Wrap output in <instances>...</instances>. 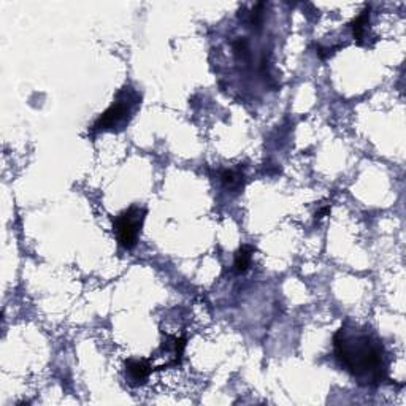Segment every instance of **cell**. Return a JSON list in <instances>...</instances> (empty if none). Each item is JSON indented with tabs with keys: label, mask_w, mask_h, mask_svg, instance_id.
I'll return each mask as SVG.
<instances>
[{
	"label": "cell",
	"mask_w": 406,
	"mask_h": 406,
	"mask_svg": "<svg viewBox=\"0 0 406 406\" xmlns=\"http://www.w3.org/2000/svg\"><path fill=\"white\" fill-rule=\"evenodd\" d=\"M335 359L364 386H378L387 379V353L372 330L343 326L334 335Z\"/></svg>",
	"instance_id": "1"
},
{
	"label": "cell",
	"mask_w": 406,
	"mask_h": 406,
	"mask_svg": "<svg viewBox=\"0 0 406 406\" xmlns=\"http://www.w3.org/2000/svg\"><path fill=\"white\" fill-rule=\"evenodd\" d=\"M140 103L139 94L132 89H122L118 99L94 122V132H118L132 120L137 105Z\"/></svg>",
	"instance_id": "2"
},
{
	"label": "cell",
	"mask_w": 406,
	"mask_h": 406,
	"mask_svg": "<svg viewBox=\"0 0 406 406\" xmlns=\"http://www.w3.org/2000/svg\"><path fill=\"white\" fill-rule=\"evenodd\" d=\"M145 217L146 208L139 207V205H132L113 217V232L120 246L130 251L139 245Z\"/></svg>",
	"instance_id": "3"
},
{
	"label": "cell",
	"mask_w": 406,
	"mask_h": 406,
	"mask_svg": "<svg viewBox=\"0 0 406 406\" xmlns=\"http://www.w3.org/2000/svg\"><path fill=\"white\" fill-rule=\"evenodd\" d=\"M124 373H126V379L130 386H141L153 373V367L145 359H129L124 364Z\"/></svg>",
	"instance_id": "4"
},
{
	"label": "cell",
	"mask_w": 406,
	"mask_h": 406,
	"mask_svg": "<svg viewBox=\"0 0 406 406\" xmlns=\"http://www.w3.org/2000/svg\"><path fill=\"white\" fill-rule=\"evenodd\" d=\"M221 184L224 189L230 194H240L245 189L246 177L245 173L240 170H235V168H227V170H222L220 175Z\"/></svg>",
	"instance_id": "5"
},
{
	"label": "cell",
	"mask_w": 406,
	"mask_h": 406,
	"mask_svg": "<svg viewBox=\"0 0 406 406\" xmlns=\"http://www.w3.org/2000/svg\"><path fill=\"white\" fill-rule=\"evenodd\" d=\"M368 26H370V7L365 8L364 11H360L359 16H355L354 20L349 23V27L353 30L354 40L359 43V45H364L368 35Z\"/></svg>",
	"instance_id": "6"
},
{
	"label": "cell",
	"mask_w": 406,
	"mask_h": 406,
	"mask_svg": "<svg viewBox=\"0 0 406 406\" xmlns=\"http://www.w3.org/2000/svg\"><path fill=\"white\" fill-rule=\"evenodd\" d=\"M255 249L249 245H243L239 251L235 253V260H234V272L236 274H243L249 270L253 262V254Z\"/></svg>",
	"instance_id": "7"
}]
</instances>
